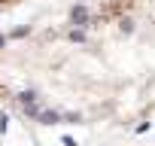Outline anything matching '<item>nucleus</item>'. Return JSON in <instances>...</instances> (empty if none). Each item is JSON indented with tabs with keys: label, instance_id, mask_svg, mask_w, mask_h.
Returning <instances> with one entry per match:
<instances>
[{
	"label": "nucleus",
	"instance_id": "obj_1",
	"mask_svg": "<svg viewBox=\"0 0 155 146\" xmlns=\"http://www.w3.org/2000/svg\"><path fill=\"white\" fill-rule=\"evenodd\" d=\"M18 3H25V0H0V9H12V6H18Z\"/></svg>",
	"mask_w": 155,
	"mask_h": 146
}]
</instances>
